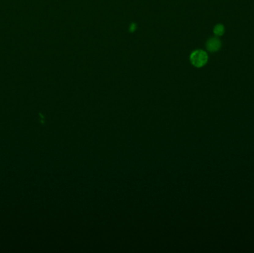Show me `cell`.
I'll use <instances>...</instances> for the list:
<instances>
[{
    "mask_svg": "<svg viewBox=\"0 0 254 253\" xmlns=\"http://www.w3.org/2000/svg\"><path fill=\"white\" fill-rule=\"evenodd\" d=\"M135 28H136L135 25H134V24H132V25H131V28H129V31H134V30H135Z\"/></svg>",
    "mask_w": 254,
    "mask_h": 253,
    "instance_id": "cell-4",
    "label": "cell"
},
{
    "mask_svg": "<svg viewBox=\"0 0 254 253\" xmlns=\"http://www.w3.org/2000/svg\"><path fill=\"white\" fill-rule=\"evenodd\" d=\"M214 33L216 36H222L224 33V27L221 24L215 25L214 28Z\"/></svg>",
    "mask_w": 254,
    "mask_h": 253,
    "instance_id": "cell-3",
    "label": "cell"
},
{
    "mask_svg": "<svg viewBox=\"0 0 254 253\" xmlns=\"http://www.w3.org/2000/svg\"><path fill=\"white\" fill-rule=\"evenodd\" d=\"M208 56L205 51L202 50H196L191 53L190 61L194 66L197 68L203 67L207 64Z\"/></svg>",
    "mask_w": 254,
    "mask_h": 253,
    "instance_id": "cell-1",
    "label": "cell"
},
{
    "mask_svg": "<svg viewBox=\"0 0 254 253\" xmlns=\"http://www.w3.org/2000/svg\"><path fill=\"white\" fill-rule=\"evenodd\" d=\"M207 49L210 52H215L219 51L222 47V42L216 37L210 38L208 41L207 42L206 44Z\"/></svg>",
    "mask_w": 254,
    "mask_h": 253,
    "instance_id": "cell-2",
    "label": "cell"
}]
</instances>
